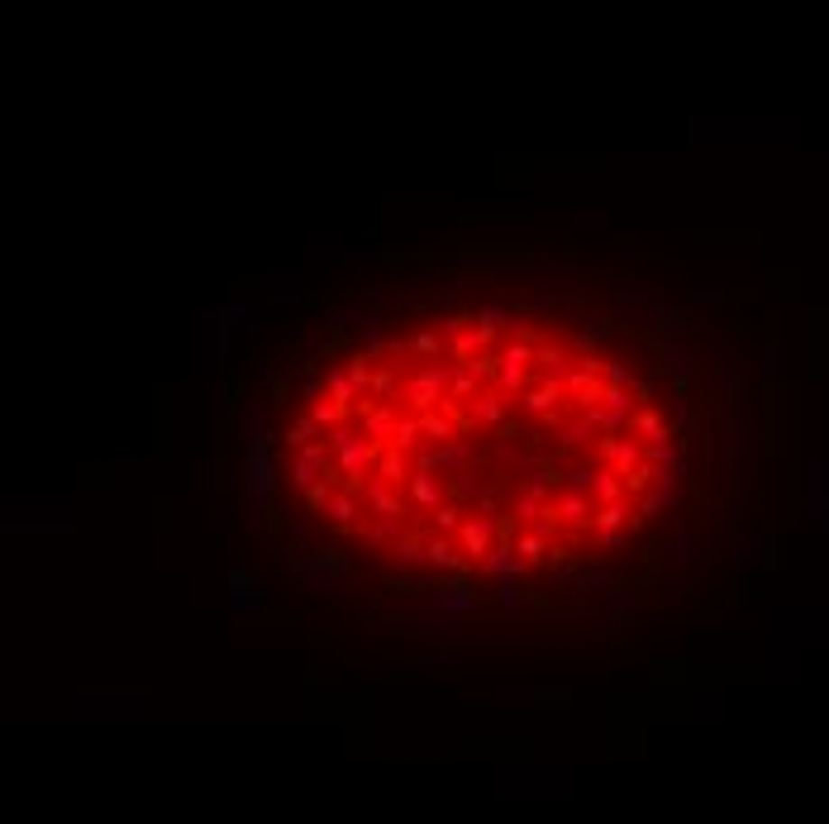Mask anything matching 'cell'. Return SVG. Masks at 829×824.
<instances>
[{
	"label": "cell",
	"instance_id": "cell-38",
	"mask_svg": "<svg viewBox=\"0 0 829 824\" xmlns=\"http://www.w3.org/2000/svg\"><path fill=\"white\" fill-rule=\"evenodd\" d=\"M649 467H663V472H682V453H677L672 439L649 444Z\"/></svg>",
	"mask_w": 829,
	"mask_h": 824
},
{
	"label": "cell",
	"instance_id": "cell-56",
	"mask_svg": "<svg viewBox=\"0 0 829 824\" xmlns=\"http://www.w3.org/2000/svg\"><path fill=\"white\" fill-rule=\"evenodd\" d=\"M777 367H782V348L768 343V348H763V372H777Z\"/></svg>",
	"mask_w": 829,
	"mask_h": 824
},
{
	"label": "cell",
	"instance_id": "cell-54",
	"mask_svg": "<svg viewBox=\"0 0 829 824\" xmlns=\"http://www.w3.org/2000/svg\"><path fill=\"white\" fill-rule=\"evenodd\" d=\"M315 519H319V515H306V510L296 515V525H291V539H296V544H300V539H306V534L315 529Z\"/></svg>",
	"mask_w": 829,
	"mask_h": 824
},
{
	"label": "cell",
	"instance_id": "cell-19",
	"mask_svg": "<svg viewBox=\"0 0 829 824\" xmlns=\"http://www.w3.org/2000/svg\"><path fill=\"white\" fill-rule=\"evenodd\" d=\"M377 477H382L386 486H396V491H410V481H415V458H405V453H391V448H386L382 462H377Z\"/></svg>",
	"mask_w": 829,
	"mask_h": 824
},
{
	"label": "cell",
	"instance_id": "cell-1",
	"mask_svg": "<svg viewBox=\"0 0 829 824\" xmlns=\"http://www.w3.org/2000/svg\"><path fill=\"white\" fill-rule=\"evenodd\" d=\"M244 510L258 515L272 506L277 481H281V458H277V439L267 429V415L258 406H244Z\"/></svg>",
	"mask_w": 829,
	"mask_h": 824
},
{
	"label": "cell",
	"instance_id": "cell-9",
	"mask_svg": "<svg viewBox=\"0 0 829 824\" xmlns=\"http://www.w3.org/2000/svg\"><path fill=\"white\" fill-rule=\"evenodd\" d=\"M405 491H396V486H386L382 477H367L363 481V510H367V519H401L405 515Z\"/></svg>",
	"mask_w": 829,
	"mask_h": 824
},
{
	"label": "cell",
	"instance_id": "cell-2",
	"mask_svg": "<svg viewBox=\"0 0 829 824\" xmlns=\"http://www.w3.org/2000/svg\"><path fill=\"white\" fill-rule=\"evenodd\" d=\"M453 381H458V362H425L410 377H401L391 400L405 406V415H434V410H444Z\"/></svg>",
	"mask_w": 829,
	"mask_h": 824
},
{
	"label": "cell",
	"instance_id": "cell-44",
	"mask_svg": "<svg viewBox=\"0 0 829 824\" xmlns=\"http://www.w3.org/2000/svg\"><path fill=\"white\" fill-rule=\"evenodd\" d=\"M753 553H758V539H753V534H734V539H730V558H734L739 572L753 563Z\"/></svg>",
	"mask_w": 829,
	"mask_h": 824
},
{
	"label": "cell",
	"instance_id": "cell-27",
	"mask_svg": "<svg viewBox=\"0 0 829 824\" xmlns=\"http://www.w3.org/2000/svg\"><path fill=\"white\" fill-rule=\"evenodd\" d=\"M605 334H611V319H605V315H586L582 319V334H577V352H582V358H596V348H601Z\"/></svg>",
	"mask_w": 829,
	"mask_h": 824
},
{
	"label": "cell",
	"instance_id": "cell-35",
	"mask_svg": "<svg viewBox=\"0 0 829 824\" xmlns=\"http://www.w3.org/2000/svg\"><path fill=\"white\" fill-rule=\"evenodd\" d=\"M344 367H348L353 386H358V396H372V381H377V372H372V358H367V352H348Z\"/></svg>",
	"mask_w": 829,
	"mask_h": 824
},
{
	"label": "cell",
	"instance_id": "cell-17",
	"mask_svg": "<svg viewBox=\"0 0 829 824\" xmlns=\"http://www.w3.org/2000/svg\"><path fill=\"white\" fill-rule=\"evenodd\" d=\"M425 544H429V539H419V529H410L405 539H396V544H391V567L405 572V577H410V572H419V567H429Z\"/></svg>",
	"mask_w": 829,
	"mask_h": 824
},
{
	"label": "cell",
	"instance_id": "cell-58",
	"mask_svg": "<svg viewBox=\"0 0 829 824\" xmlns=\"http://www.w3.org/2000/svg\"><path fill=\"white\" fill-rule=\"evenodd\" d=\"M724 377H730V381H749V362H743V358H734L730 367H724Z\"/></svg>",
	"mask_w": 829,
	"mask_h": 824
},
{
	"label": "cell",
	"instance_id": "cell-25",
	"mask_svg": "<svg viewBox=\"0 0 829 824\" xmlns=\"http://www.w3.org/2000/svg\"><path fill=\"white\" fill-rule=\"evenodd\" d=\"M405 500H410L415 510H425V515L444 510V491H438V481H434V477H419V472H415V481H410V491H405Z\"/></svg>",
	"mask_w": 829,
	"mask_h": 824
},
{
	"label": "cell",
	"instance_id": "cell-22",
	"mask_svg": "<svg viewBox=\"0 0 829 824\" xmlns=\"http://www.w3.org/2000/svg\"><path fill=\"white\" fill-rule=\"evenodd\" d=\"M630 434H634V439H639V444H658V439H672L668 419H663V415H658L653 406H649V410H639V415L630 419Z\"/></svg>",
	"mask_w": 829,
	"mask_h": 824
},
{
	"label": "cell",
	"instance_id": "cell-21",
	"mask_svg": "<svg viewBox=\"0 0 829 824\" xmlns=\"http://www.w3.org/2000/svg\"><path fill=\"white\" fill-rule=\"evenodd\" d=\"M438 334H444V343H448V358L458 362L463 348H467V334H472V315H444L438 319Z\"/></svg>",
	"mask_w": 829,
	"mask_h": 824
},
{
	"label": "cell",
	"instance_id": "cell-49",
	"mask_svg": "<svg viewBox=\"0 0 829 824\" xmlns=\"http://www.w3.org/2000/svg\"><path fill=\"white\" fill-rule=\"evenodd\" d=\"M225 315H229L234 329H253V319H258V306H229Z\"/></svg>",
	"mask_w": 829,
	"mask_h": 824
},
{
	"label": "cell",
	"instance_id": "cell-37",
	"mask_svg": "<svg viewBox=\"0 0 829 824\" xmlns=\"http://www.w3.org/2000/svg\"><path fill=\"white\" fill-rule=\"evenodd\" d=\"M472 319H477V325H486V329H496V334H501V329H511V325H515V319H520V315H515L511 306H501V300H492V306H477V315H472Z\"/></svg>",
	"mask_w": 829,
	"mask_h": 824
},
{
	"label": "cell",
	"instance_id": "cell-11",
	"mask_svg": "<svg viewBox=\"0 0 829 824\" xmlns=\"http://www.w3.org/2000/svg\"><path fill=\"white\" fill-rule=\"evenodd\" d=\"M567 400H572V410L577 415H586V410H596L601 400H605V377H596V372H572L567 377Z\"/></svg>",
	"mask_w": 829,
	"mask_h": 824
},
{
	"label": "cell",
	"instance_id": "cell-23",
	"mask_svg": "<svg viewBox=\"0 0 829 824\" xmlns=\"http://www.w3.org/2000/svg\"><path fill=\"white\" fill-rule=\"evenodd\" d=\"M601 410V406H596ZM596 410H586V415H577V419H567V429L557 434V448H582L591 434H601V415Z\"/></svg>",
	"mask_w": 829,
	"mask_h": 824
},
{
	"label": "cell",
	"instance_id": "cell-4",
	"mask_svg": "<svg viewBox=\"0 0 829 824\" xmlns=\"http://www.w3.org/2000/svg\"><path fill=\"white\" fill-rule=\"evenodd\" d=\"M348 577V563L334 544H319V548H300L296 553V581L310 586V591H334L338 581Z\"/></svg>",
	"mask_w": 829,
	"mask_h": 824
},
{
	"label": "cell",
	"instance_id": "cell-7",
	"mask_svg": "<svg viewBox=\"0 0 829 824\" xmlns=\"http://www.w3.org/2000/svg\"><path fill=\"white\" fill-rule=\"evenodd\" d=\"M501 529H505V519H496V515H467V519H463V529H458V548L467 553L472 563H482L486 553L496 548Z\"/></svg>",
	"mask_w": 829,
	"mask_h": 824
},
{
	"label": "cell",
	"instance_id": "cell-47",
	"mask_svg": "<svg viewBox=\"0 0 829 824\" xmlns=\"http://www.w3.org/2000/svg\"><path fill=\"white\" fill-rule=\"evenodd\" d=\"M382 667H438V672H448L453 658H382Z\"/></svg>",
	"mask_w": 829,
	"mask_h": 824
},
{
	"label": "cell",
	"instance_id": "cell-43",
	"mask_svg": "<svg viewBox=\"0 0 829 824\" xmlns=\"http://www.w3.org/2000/svg\"><path fill=\"white\" fill-rule=\"evenodd\" d=\"M649 319H653L658 334H668V339H677V334H682V310H677V306H653Z\"/></svg>",
	"mask_w": 829,
	"mask_h": 824
},
{
	"label": "cell",
	"instance_id": "cell-18",
	"mask_svg": "<svg viewBox=\"0 0 829 824\" xmlns=\"http://www.w3.org/2000/svg\"><path fill=\"white\" fill-rule=\"evenodd\" d=\"M425 553H429V572H438V577H463L467 572V558H458L463 548H453V539H429Z\"/></svg>",
	"mask_w": 829,
	"mask_h": 824
},
{
	"label": "cell",
	"instance_id": "cell-3",
	"mask_svg": "<svg viewBox=\"0 0 829 824\" xmlns=\"http://www.w3.org/2000/svg\"><path fill=\"white\" fill-rule=\"evenodd\" d=\"M325 444L334 448V467H338V477H344L348 486H358V481H367V477H377L382 453H377V444H372L363 429L338 425V429H329V434H325Z\"/></svg>",
	"mask_w": 829,
	"mask_h": 824
},
{
	"label": "cell",
	"instance_id": "cell-36",
	"mask_svg": "<svg viewBox=\"0 0 829 824\" xmlns=\"http://www.w3.org/2000/svg\"><path fill=\"white\" fill-rule=\"evenodd\" d=\"M315 439H325V429H319L310 415H300V419H291V425H286V444H291L296 453L306 448V444H315Z\"/></svg>",
	"mask_w": 829,
	"mask_h": 824
},
{
	"label": "cell",
	"instance_id": "cell-48",
	"mask_svg": "<svg viewBox=\"0 0 829 824\" xmlns=\"http://www.w3.org/2000/svg\"><path fill=\"white\" fill-rule=\"evenodd\" d=\"M686 548H691L686 534H672V539H663V548H658V553H663L668 563H686Z\"/></svg>",
	"mask_w": 829,
	"mask_h": 824
},
{
	"label": "cell",
	"instance_id": "cell-55",
	"mask_svg": "<svg viewBox=\"0 0 829 824\" xmlns=\"http://www.w3.org/2000/svg\"><path fill=\"white\" fill-rule=\"evenodd\" d=\"M596 544H601V548H624V544H630V529H620V534H596Z\"/></svg>",
	"mask_w": 829,
	"mask_h": 824
},
{
	"label": "cell",
	"instance_id": "cell-42",
	"mask_svg": "<svg viewBox=\"0 0 829 824\" xmlns=\"http://www.w3.org/2000/svg\"><path fill=\"white\" fill-rule=\"evenodd\" d=\"M310 419L329 434V429H338V425H348V410L334 406V400H319V406H310Z\"/></svg>",
	"mask_w": 829,
	"mask_h": 824
},
{
	"label": "cell",
	"instance_id": "cell-53",
	"mask_svg": "<svg viewBox=\"0 0 829 824\" xmlns=\"http://www.w3.org/2000/svg\"><path fill=\"white\" fill-rule=\"evenodd\" d=\"M677 481H682V472H663V467H653V491L677 496Z\"/></svg>",
	"mask_w": 829,
	"mask_h": 824
},
{
	"label": "cell",
	"instance_id": "cell-57",
	"mask_svg": "<svg viewBox=\"0 0 829 824\" xmlns=\"http://www.w3.org/2000/svg\"><path fill=\"white\" fill-rule=\"evenodd\" d=\"M691 296H696V300H720L724 286H705V281H701V286H691Z\"/></svg>",
	"mask_w": 829,
	"mask_h": 824
},
{
	"label": "cell",
	"instance_id": "cell-40",
	"mask_svg": "<svg viewBox=\"0 0 829 824\" xmlns=\"http://www.w3.org/2000/svg\"><path fill=\"white\" fill-rule=\"evenodd\" d=\"M515 553L534 567V563H544V558H548V539H539L534 529H530V534H515Z\"/></svg>",
	"mask_w": 829,
	"mask_h": 824
},
{
	"label": "cell",
	"instance_id": "cell-10",
	"mask_svg": "<svg viewBox=\"0 0 829 824\" xmlns=\"http://www.w3.org/2000/svg\"><path fill=\"white\" fill-rule=\"evenodd\" d=\"M557 400H567V386H557V381H534L530 391L520 396V415H524V419H544V415L557 410Z\"/></svg>",
	"mask_w": 829,
	"mask_h": 824
},
{
	"label": "cell",
	"instance_id": "cell-33",
	"mask_svg": "<svg viewBox=\"0 0 829 824\" xmlns=\"http://www.w3.org/2000/svg\"><path fill=\"white\" fill-rule=\"evenodd\" d=\"M624 525H630V500H615V506H601L596 510V525H591V534H620Z\"/></svg>",
	"mask_w": 829,
	"mask_h": 824
},
{
	"label": "cell",
	"instance_id": "cell-28",
	"mask_svg": "<svg viewBox=\"0 0 829 824\" xmlns=\"http://www.w3.org/2000/svg\"><path fill=\"white\" fill-rule=\"evenodd\" d=\"M419 429H425V439H434L438 448H444V444H453V439H463V429L453 425V419H448L444 410H434V415H419Z\"/></svg>",
	"mask_w": 829,
	"mask_h": 824
},
{
	"label": "cell",
	"instance_id": "cell-29",
	"mask_svg": "<svg viewBox=\"0 0 829 824\" xmlns=\"http://www.w3.org/2000/svg\"><path fill=\"white\" fill-rule=\"evenodd\" d=\"M553 467V448H524V453H515V472H520V481H530V477H539V472H548Z\"/></svg>",
	"mask_w": 829,
	"mask_h": 824
},
{
	"label": "cell",
	"instance_id": "cell-5",
	"mask_svg": "<svg viewBox=\"0 0 829 824\" xmlns=\"http://www.w3.org/2000/svg\"><path fill=\"white\" fill-rule=\"evenodd\" d=\"M225 605L234 615H248V610H263L267 605V581L253 563H234L229 567V581H225Z\"/></svg>",
	"mask_w": 829,
	"mask_h": 824
},
{
	"label": "cell",
	"instance_id": "cell-51",
	"mask_svg": "<svg viewBox=\"0 0 829 824\" xmlns=\"http://www.w3.org/2000/svg\"><path fill=\"white\" fill-rule=\"evenodd\" d=\"M206 472H210V496H225V458H219V453L210 458Z\"/></svg>",
	"mask_w": 829,
	"mask_h": 824
},
{
	"label": "cell",
	"instance_id": "cell-15",
	"mask_svg": "<svg viewBox=\"0 0 829 824\" xmlns=\"http://www.w3.org/2000/svg\"><path fill=\"white\" fill-rule=\"evenodd\" d=\"M325 519H329V529H338V534H344V529H358L363 519H367V515H363V496H353V491H344V486H338L334 500L325 506Z\"/></svg>",
	"mask_w": 829,
	"mask_h": 824
},
{
	"label": "cell",
	"instance_id": "cell-32",
	"mask_svg": "<svg viewBox=\"0 0 829 824\" xmlns=\"http://www.w3.org/2000/svg\"><path fill=\"white\" fill-rule=\"evenodd\" d=\"M677 506V496H668V491H649V496H639V506H634V525H653L663 510H672Z\"/></svg>",
	"mask_w": 829,
	"mask_h": 824
},
{
	"label": "cell",
	"instance_id": "cell-14",
	"mask_svg": "<svg viewBox=\"0 0 829 824\" xmlns=\"http://www.w3.org/2000/svg\"><path fill=\"white\" fill-rule=\"evenodd\" d=\"M353 329H358V352H367L372 362H377V358H386V348H391V339H386V319H382L377 310H363V315H358V325H353Z\"/></svg>",
	"mask_w": 829,
	"mask_h": 824
},
{
	"label": "cell",
	"instance_id": "cell-45",
	"mask_svg": "<svg viewBox=\"0 0 829 824\" xmlns=\"http://www.w3.org/2000/svg\"><path fill=\"white\" fill-rule=\"evenodd\" d=\"M591 481H596V467L591 462H577L567 472V491H577V496H591Z\"/></svg>",
	"mask_w": 829,
	"mask_h": 824
},
{
	"label": "cell",
	"instance_id": "cell-30",
	"mask_svg": "<svg viewBox=\"0 0 829 824\" xmlns=\"http://www.w3.org/2000/svg\"><path fill=\"white\" fill-rule=\"evenodd\" d=\"M492 600H496V610L501 615H520L524 605H530V596H524V586H520V577H511V581H496V591H492Z\"/></svg>",
	"mask_w": 829,
	"mask_h": 824
},
{
	"label": "cell",
	"instance_id": "cell-16",
	"mask_svg": "<svg viewBox=\"0 0 829 824\" xmlns=\"http://www.w3.org/2000/svg\"><path fill=\"white\" fill-rule=\"evenodd\" d=\"M534 362H539V381H557V386H567V377L577 372L572 367V358H567V348L563 343H539V352H534Z\"/></svg>",
	"mask_w": 829,
	"mask_h": 824
},
{
	"label": "cell",
	"instance_id": "cell-46",
	"mask_svg": "<svg viewBox=\"0 0 829 824\" xmlns=\"http://www.w3.org/2000/svg\"><path fill=\"white\" fill-rule=\"evenodd\" d=\"M434 525H438V539H444V534H458V529H463V510H458V506L434 510Z\"/></svg>",
	"mask_w": 829,
	"mask_h": 824
},
{
	"label": "cell",
	"instance_id": "cell-6",
	"mask_svg": "<svg viewBox=\"0 0 829 824\" xmlns=\"http://www.w3.org/2000/svg\"><path fill=\"white\" fill-rule=\"evenodd\" d=\"M539 343H511L501 348V367H496V391L505 396H524V386H530V362H534Z\"/></svg>",
	"mask_w": 829,
	"mask_h": 824
},
{
	"label": "cell",
	"instance_id": "cell-20",
	"mask_svg": "<svg viewBox=\"0 0 829 824\" xmlns=\"http://www.w3.org/2000/svg\"><path fill=\"white\" fill-rule=\"evenodd\" d=\"M325 386H329V400L334 406H344V410H353L358 406V386H353V377H348V367H325Z\"/></svg>",
	"mask_w": 829,
	"mask_h": 824
},
{
	"label": "cell",
	"instance_id": "cell-26",
	"mask_svg": "<svg viewBox=\"0 0 829 824\" xmlns=\"http://www.w3.org/2000/svg\"><path fill=\"white\" fill-rule=\"evenodd\" d=\"M591 500H596V506H615V500H624V477L615 472V467H596V481H591Z\"/></svg>",
	"mask_w": 829,
	"mask_h": 824
},
{
	"label": "cell",
	"instance_id": "cell-39",
	"mask_svg": "<svg viewBox=\"0 0 829 824\" xmlns=\"http://www.w3.org/2000/svg\"><path fill=\"white\" fill-rule=\"evenodd\" d=\"M601 377H605V386H630V391H634V386H639V372H634V367H630V362H624V358H605V367H601Z\"/></svg>",
	"mask_w": 829,
	"mask_h": 824
},
{
	"label": "cell",
	"instance_id": "cell-50",
	"mask_svg": "<svg viewBox=\"0 0 829 824\" xmlns=\"http://www.w3.org/2000/svg\"><path fill=\"white\" fill-rule=\"evenodd\" d=\"M300 396L310 400V406H319V396H329V386H325V377H300Z\"/></svg>",
	"mask_w": 829,
	"mask_h": 824
},
{
	"label": "cell",
	"instance_id": "cell-13",
	"mask_svg": "<svg viewBox=\"0 0 829 824\" xmlns=\"http://www.w3.org/2000/svg\"><path fill=\"white\" fill-rule=\"evenodd\" d=\"M511 400H515V396L496 391V386H492V391H482V396L467 406V425H472V429H477V425H482V429H496L501 419H505V410H511Z\"/></svg>",
	"mask_w": 829,
	"mask_h": 824
},
{
	"label": "cell",
	"instance_id": "cell-8",
	"mask_svg": "<svg viewBox=\"0 0 829 824\" xmlns=\"http://www.w3.org/2000/svg\"><path fill=\"white\" fill-rule=\"evenodd\" d=\"M524 567H530V563H524L520 553H515V534H511V525L501 529L496 548H492V553H486V558L477 563V572H482V577H492V581H511V577H524Z\"/></svg>",
	"mask_w": 829,
	"mask_h": 824
},
{
	"label": "cell",
	"instance_id": "cell-41",
	"mask_svg": "<svg viewBox=\"0 0 829 824\" xmlns=\"http://www.w3.org/2000/svg\"><path fill=\"white\" fill-rule=\"evenodd\" d=\"M544 510H548L544 500H534V496H524V491L511 500V519H520V525H539V519H544Z\"/></svg>",
	"mask_w": 829,
	"mask_h": 824
},
{
	"label": "cell",
	"instance_id": "cell-12",
	"mask_svg": "<svg viewBox=\"0 0 829 824\" xmlns=\"http://www.w3.org/2000/svg\"><path fill=\"white\" fill-rule=\"evenodd\" d=\"M553 506H557V519H563V529H577V534L596 525V510H601L591 496H577V491H563V496L553 500Z\"/></svg>",
	"mask_w": 829,
	"mask_h": 824
},
{
	"label": "cell",
	"instance_id": "cell-52",
	"mask_svg": "<svg viewBox=\"0 0 829 824\" xmlns=\"http://www.w3.org/2000/svg\"><path fill=\"white\" fill-rule=\"evenodd\" d=\"M611 610L615 615H634L639 610V596L634 591H611Z\"/></svg>",
	"mask_w": 829,
	"mask_h": 824
},
{
	"label": "cell",
	"instance_id": "cell-34",
	"mask_svg": "<svg viewBox=\"0 0 829 824\" xmlns=\"http://www.w3.org/2000/svg\"><path fill=\"white\" fill-rule=\"evenodd\" d=\"M358 306H334V300H319V319H325V329L329 334H338V329H348V325H358Z\"/></svg>",
	"mask_w": 829,
	"mask_h": 824
},
{
	"label": "cell",
	"instance_id": "cell-24",
	"mask_svg": "<svg viewBox=\"0 0 829 824\" xmlns=\"http://www.w3.org/2000/svg\"><path fill=\"white\" fill-rule=\"evenodd\" d=\"M419 439H425V429H419V415H401V425H396V434H391V444H386V448H391V453H405V458H415V453L425 448Z\"/></svg>",
	"mask_w": 829,
	"mask_h": 824
},
{
	"label": "cell",
	"instance_id": "cell-31",
	"mask_svg": "<svg viewBox=\"0 0 829 824\" xmlns=\"http://www.w3.org/2000/svg\"><path fill=\"white\" fill-rule=\"evenodd\" d=\"M567 586H572V591H615V577L605 567H582V572H572V577H567Z\"/></svg>",
	"mask_w": 829,
	"mask_h": 824
}]
</instances>
